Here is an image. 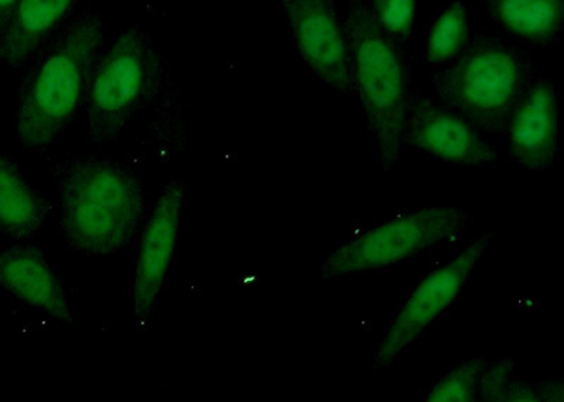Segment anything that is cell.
Returning <instances> with one entry per match:
<instances>
[{
	"instance_id": "cell-1",
	"label": "cell",
	"mask_w": 564,
	"mask_h": 402,
	"mask_svg": "<svg viewBox=\"0 0 564 402\" xmlns=\"http://www.w3.org/2000/svg\"><path fill=\"white\" fill-rule=\"evenodd\" d=\"M57 188V229L85 258L122 253L149 215L143 178L128 165L99 157L68 159L50 169Z\"/></svg>"
},
{
	"instance_id": "cell-2",
	"label": "cell",
	"mask_w": 564,
	"mask_h": 402,
	"mask_svg": "<svg viewBox=\"0 0 564 402\" xmlns=\"http://www.w3.org/2000/svg\"><path fill=\"white\" fill-rule=\"evenodd\" d=\"M105 28L98 10L75 13L34 54L19 90L13 134L32 153L52 149L85 109L90 74L102 53Z\"/></svg>"
},
{
	"instance_id": "cell-3",
	"label": "cell",
	"mask_w": 564,
	"mask_h": 402,
	"mask_svg": "<svg viewBox=\"0 0 564 402\" xmlns=\"http://www.w3.org/2000/svg\"><path fill=\"white\" fill-rule=\"evenodd\" d=\"M352 97L359 102L367 132L386 173L404 153L410 79L404 54L382 32L366 0H349L344 18Z\"/></svg>"
},
{
	"instance_id": "cell-4",
	"label": "cell",
	"mask_w": 564,
	"mask_h": 402,
	"mask_svg": "<svg viewBox=\"0 0 564 402\" xmlns=\"http://www.w3.org/2000/svg\"><path fill=\"white\" fill-rule=\"evenodd\" d=\"M539 77L535 64L511 39L476 33L433 77L435 98L482 134L506 133L517 105Z\"/></svg>"
},
{
	"instance_id": "cell-5",
	"label": "cell",
	"mask_w": 564,
	"mask_h": 402,
	"mask_svg": "<svg viewBox=\"0 0 564 402\" xmlns=\"http://www.w3.org/2000/svg\"><path fill=\"white\" fill-rule=\"evenodd\" d=\"M153 34L140 24L115 33L90 74L85 112L88 138L104 148L153 102L164 74Z\"/></svg>"
},
{
	"instance_id": "cell-6",
	"label": "cell",
	"mask_w": 564,
	"mask_h": 402,
	"mask_svg": "<svg viewBox=\"0 0 564 402\" xmlns=\"http://www.w3.org/2000/svg\"><path fill=\"white\" fill-rule=\"evenodd\" d=\"M471 224V216L462 208H425L397 216L332 251L319 265V279L330 284L345 275L390 268L457 240Z\"/></svg>"
},
{
	"instance_id": "cell-7",
	"label": "cell",
	"mask_w": 564,
	"mask_h": 402,
	"mask_svg": "<svg viewBox=\"0 0 564 402\" xmlns=\"http://www.w3.org/2000/svg\"><path fill=\"white\" fill-rule=\"evenodd\" d=\"M494 232H486L442 268L432 271L408 296L382 336L372 359V371L382 373L460 296L477 264L491 248Z\"/></svg>"
},
{
	"instance_id": "cell-8",
	"label": "cell",
	"mask_w": 564,
	"mask_h": 402,
	"mask_svg": "<svg viewBox=\"0 0 564 402\" xmlns=\"http://www.w3.org/2000/svg\"><path fill=\"white\" fill-rule=\"evenodd\" d=\"M186 195L188 188L184 181L170 180L149 210L139 235L133 280V316L139 332L149 329L167 285L178 249Z\"/></svg>"
},
{
	"instance_id": "cell-9",
	"label": "cell",
	"mask_w": 564,
	"mask_h": 402,
	"mask_svg": "<svg viewBox=\"0 0 564 402\" xmlns=\"http://www.w3.org/2000/svg\"><path fill=\"white\" fill-rule=\"evenodd\" d=\"M404 145L458 167H485L500 159L480 130L441 100L425 94L411 95Z\"/></svg>"
},
{
	"instance_id": "cell-10",
	"label": "cell",
	"mask_w": 564,
	"mask_h": 402,
	"mask_svg": "<svg viewBox=\"0 0 564 402\" xmlns=\"http://www.w3.org/2000/svg\"><path fill=\"white\" fill-rule=\"evenodd\" d=\"M296 52L316 80L350 95L349 53L335 0H279Z\"/></svg>"
},
{
	"instance_id": "cell-11",
	"label": "cell",
	"mask_w": 564,
	"mask_h": 402,
	"mask_svg": "<svg viewBox=\"0 0 564 402\" xmlns=\"http://www.w3.org/2000/svg\"><path fill=\"white\" fill-rule=\"evenodd\" d=\"M561 88L539 77L523 95L508 120V157L529 173H545L561 152Z\"/></svg>"
},
{
	"instance_id": "cell-12",
	"label": "cell",
	"mask_w": 564,
	"mask_h": 402,
	"mask_svg": "<svg viewBox=\"0 0 564 402\" xmlns=\"http://www.w3.org/2000/svg\"><path fill=\"white\" fill-rule=\"evenodd\" d=\"M0 289L59 324H77L67 290L39 246L23 241L0 250Z\"/></svg>"
},
{
	"instance_id": "cell-13",
	"label": "cell",
	"mask_w": 564,
	"mask_h": 402,
	"mask_svg": "<svg viewBox=\"0 0 564 402\" xmlns=\"http://www.w3.org/2000/svg\"><path fill=\"white\" fill-rule=\"evenodd\" d=\"M83 0H19L0 33V59L17 69L28 63L77 12Z\"/></svg>"
},
{
	"instance_id": "cell-14",
	"label": "cell",
	"mask_w": 564,
	"mask_h": 402,
	"mask_svg": "<svg viewBox=\"0 0 564 402\" xmlns=\"http://www.w3.org/2000/svg\"><path fill=\"white\" fill-rule=\"evenodd\" d=\"M487 17L512 42L535 48L561 43L564 29V0H481Z\"/></svg>"
},
{
	"instance_id": "cell-15",
	"label": "cell",
	"mask_w": 564,
	"mask_h": 402,
	"mask_svg": "<svg viewBox=\"0 0 564 402\" xmlns=\"http://www.w3.org/2000/svg\"><path fill=\"white\" fill-rule=\"evenodd\" d=\"M53 210L19 165L0 152V235L14 243L30 241L42 232Z\"/></svg>"
},
{
	"instance_id": "cell-16",
	"label": "cell",
	"mask_w": 564,
	"mask_h": 402,
	"mask_svg": "<svg viewBox=\"0 0 564 402\" xmlns=\"http://www.w3.org/2000/svg\"><path fill=\"white\" fill-rule=\"evenodd\" d=\"M562 381H533L518 376L511 358L488 360L478 381V401L485 402H563Z\"/></svg>"
},
{
	"instance_id": "cell-17",
	"label": "cell",
	"mask_w": 564,
	"mask_h": 402,
	"mask_svg": "<svg viewBox=\"0 0 564 402\" xmlns=\"http://www.w3.org/2000/svg\"><path fill=\"white\" fill-rule=\"evenodd\" d=\"M470 39L466 4L456 0L442 10L426 40L425 59L431 67H443L465 48Z\"/></svg>"
},
{
	"instance_id": "cell-18",
	"label": "cell",
	"mask_w": 564,
	"mask_h": 402,
	"mask_svg": "<svg viewBox=\"0 0 564 402\" xmlns=\"http://www.w3.org/2000/svg\"><path fill=\"white\" fill-rule=\"evenodd\" d=\"M482 356H473L453 366L449 371L432 387L426 395L427 402H475L478 401V381L487 366Z\"/></svg>"
},
{
	"instance_id": "cell-19",
	"label": "cell",
	"mask_w": 564,
	"mask_h": 402,
	"mask_svg": "<svg viewBox=\"0 0 564 402\" xmlns=\"http://www.w3.org/2000/svg\"><path fill=\"white\" fill-rule=\"evenodd\" d=\"M369 8L382 32L395 42H408L414 34L415 0H370Z\"/></svg>"
},
{
	"instance_id": "cell-20",
	"label": "cell",
	"mask_w": 564,
	"mask_h": 402,
	"mask_svg": "<svg viewBox=\"0 0 564 402\" xmlns=\"http://www.w3.org/2000/svg\"><path fill=\"white\" fill-rule=\"evenodd\" d=\"M18 3L19 0H0V33H2L4 24H7L10 14H12Z\"/></svg>"
}]
</instances>
